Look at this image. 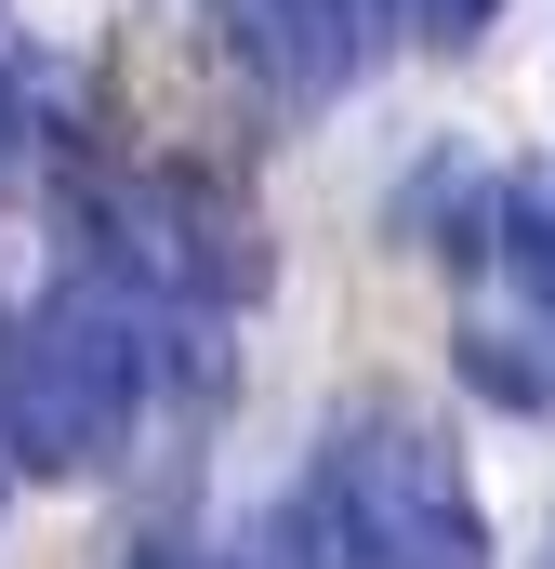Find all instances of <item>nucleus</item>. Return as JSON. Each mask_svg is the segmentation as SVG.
<instances>
[{"instance_id": "20e7f679", "label": "nucleus", "mask_w": 555, "mask_h": 569, "mask_svg": "<svg viewBox=\"0 0 555 569\" xmlns=\"http://www.w3.org/2000/svg\"><path fill=\"white\" fill-rule=\"evenodd\" d=\"M371 13L384 0H212V40L278 107H331L357 80V53H371Z\"/></svg>"}, {"instance_id": "39448f33", "label": "nucleus", "mask_w": 555, "mask_h": 569, "mask_svg": "<svg viewBox=\"0 0 555 569\" xmlns=\"http://www.w3.org/2000/svg\"><path fill=\"white\" fill-rule=\"evenodd\" d=\"M490 252H503V279L529 291V305H543V331H555V172H516V186H503Z\"/></svg>"}, {"instance_id": "f257e3e1", "label": "nucleus", "mask_w": 555, "mask_h": 569, "mask_svg": "<svg viewBox=\"0 0 555 569\" xmlns=\"http://www.w3.org/2000/svg\"><path fill=\"white\" fill-rule=\"evenodd\" d=\"M265 569H490V517L450 425L411 398H344L317 425L304 503L265 530Z\"/></svg>"}, {"instance_id": "7ed1b4c3", "label": "nucleus", "mask_w": 555, "mask_h": 569, "mask_svg": "<svg viewBox=\"0 0 555 569\" xmlns=\"http://www.w3.org/2000/svg\"><path fill=\"white\" fill-rule=\"evenodd\" d=\"M93 252L133 266L159 305L212 318V305H252L278 279L265 212L239 186V159H107V199H93Z\"/></svg>"}, {"instance_id": "423d86ee", "label": "nucleus", "mask_w": 555, "mask_h": 569, "mask_svg": "<svg viewBox=\"0 0 555 569\" xmlns=\"http://www.w3.org/2000/svg\"><path fill=\"white\" fill-rule=\"evenodd\" d=\"M490 13H503V0H384V27H411V40H436V53H463Z\"/></svg>"}, {"instance_id": "f03ea898", "label": "nucleus", "mask_w": 555, "mask_h": 569, "mask_svg": "<svg viewBox=\"0 0 555 569\" xmlns=\"http://www.w3.org/2000/svg\"><path fill=\"white\" fill-rule=\"evenodd\" d=\"M159 305L133 266L80 252L67 279L27 305V331L0 345V411H13V477H107L133 450L145 398H159Z\"/></svg>"}, {"instance_id": "0eeeda50", "label": "nucleus", "mask_w": 555, "mask_h": 569, "mask_svg": "<svg viewBox=\"0 0 555 569\" xmlns=\"http://www.w3.org/2000/svg\"><path fill=\"white\" fill-rule=\"evenodd\" d=\"M0 477H13V411H0Z\"/></svg>"}, {"instance_id": "6e6552de", "label": "nucleus", "mask_w": 555, "mask_h": 569, "mask_svg": "<svg viewBox=\"0 0 555 569\" xmlns=\"http://www.w3.org/2000/svg\"><path fill=\"white\" fill-rule=\"evenodd\" d=\"M0 133H13V80H0Z\"/></svg>"}]
</instances>
